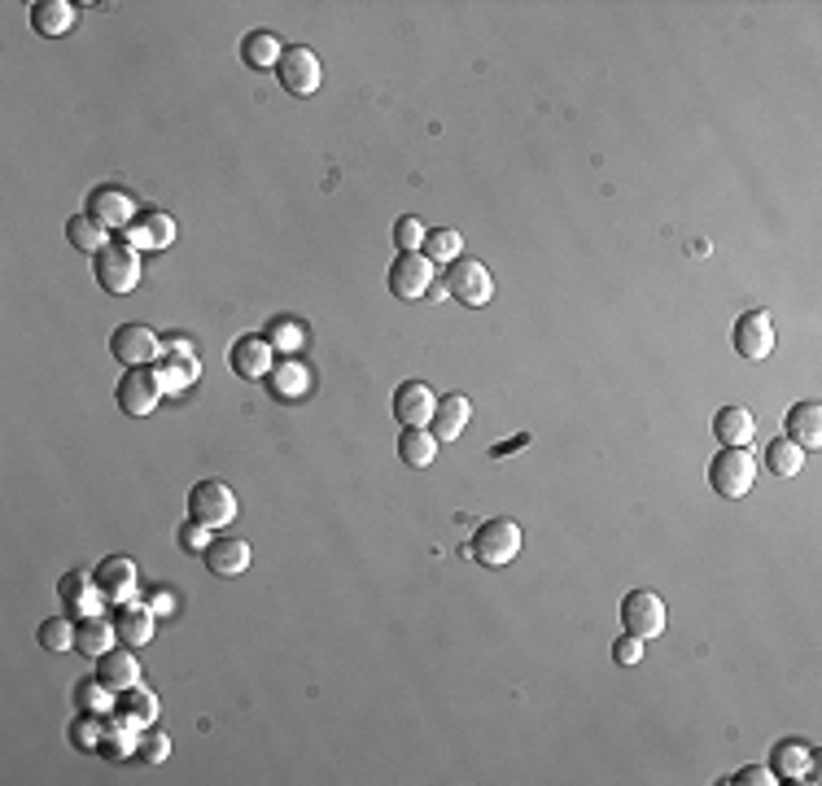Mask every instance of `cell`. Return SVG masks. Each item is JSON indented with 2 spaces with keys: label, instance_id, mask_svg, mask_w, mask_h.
<instances>
[{
  "label": "cell",
  "instance_id": "6da1fadb",
  "mask_svg": "<svg viewBox=\"0 0 822 786\" xmlns=\"http://www.w3.org/2000/svg\"><path fill=\"white\" fill-rule=\"evenodd\" d=\"M464 559H477L481 568H508L521 555V524L517 521H486L472 542L459 551Z\"/></svg>",
  "mask_w": 822,
  "mask_h": 786
},
{
  "label": "cell",
  "instance_id": "7a4b0ae2",
  "mask_svg": "<svg viewBox=\"0 0 822 786\" xmlns=\"http://www.w3.org/2000/svg\"><path fill=\"white\" fill-rule=\"evenodd\" d=\"M92 275H96V284H101L105 293H114V297L132 293V289L141 284V250L127 245V241L96 250V254H92Z\"/></svg>",
  "mask_w": 822,
  "mask_h": 786
},
{
  "label": "cell",
  "instance_id": "3957f363",
  "mask_svg": "<svg viewBox=\"0 0 822 786\" xmlns=\"http://www.w3.org/2000/svg\"><path fill=\"white\" fill-rule=\"evenodd\" d=\"M757 481V459L748 454V446H722L718 459L709 463V485L718 499H743Z\"/></svg>",
  "mask_w": 822,
  "mask_h": 786
},
{
  "label": "cell",
  "instance_id": "277c9868",
  "mask_svg": "<svg viewBox=\"0 0 822 786\" xmlns=\"http://www.w3.org/2000/svg\"><path fill=\"white\" fill-rule=\"evenodd\" d=\"M188 521L210 524V528H228L237 521V494L223 481H197L188 490Z\"/></svg>",
  "mask_w": 822,
  "mask_h": 786
},
{
  "label": "cell",
  "instance_id": "5b68a950",
  "mask_svg": "<svg viewBox=\"0 0 822 786\" xmlns=\"http://www.w3.org/2000/svg\"><path fill=\"white\" fill-rule=\"evenodd\" d=\"M163 402V380L154 367H127L123 380H118V407L123 416L141 420V416H154V407Z\"/></svg>",
  "mask_w": 822,
  "mask_h": 786
},
{
  "label": "cell",
  "instance_id": "8992f818",
  "mask_svg": "<svg viewBox=\"0 0 822 786\" xmlns=\"http://www.w3.org/2000/svg\"><path fill=\"white\" fill-rule=\"evenodd\" d=\"M110 354H114L123 367H149V363H158V354H163V337H158L149 324H118L114 337H110Z\"/></svg>",
  "mask_w": 822,
  "mask_h": 786
},
{
  "label": "cell",
  "instance_id": "52a82bcc",
  "mask_svg": "<svg viewBox=\"0 0 822 786\" xmlns=\"http://www.w3.org/2000/svg\"><path fill=\"white\" fill-rule=\"evenodd\" d=\"M275 80H280V87L289 96H315L320 84H324V71H320V57L311 49L293 44V49H284V57L275 66Z\"/></svg>",
  "mask_w": 822,
  "mask_h": 786
},
{
  "label": "cell",
  "instance_id": "ba28073f",
  "mask_svg": "<svg viewBox=\"0 0 822 786\" xmlns=\"http://www.w3.org/2000/svg\"><path fill=\"white\" fill-rule=\"evenodd\" d=\"M622 629L635 638H660L665 633V599L656 590H631L622 599Z\"/></svg>",
  "mask_w": 822,
  "mask_h": 786
},
{
  "label": "cell",
  "instance_id": "9c48e42d",
  "mask_svg": "<svg viewBox=\"0 0 822 786\" xmlns=\"http://www.w3.org/2000/svg\"><path fill=\"white\" fill-rule=\"evenodd\" d=\"M447 293L464 306H486L495 297V280L477 259H456L447 266Z\"/></svg>",
  "mask_w": 822,
  "mask_h": 786
},
{
  "label": "cell",
  "instance_id": "30bf717a",
  "mask_svg": "<svg viewBox=\"0 0 822 786\" xmlns=\"http://www.w3.org/2000/svg\"><path fill=\"white\" fill-rule=\"evenodd\" d=\"M385 284H389L394 297L416 302V297H425L434 289V262L425 259V254H398V259L389 262Z\"/></svg>",
  "mask_w": 822,
  "mask_h": 786
},
{
  "label": "cell",
  "instance_id": "8fae6325",
  "mask_svg": "<svg viewBox=\"0 0 822 786\" xmlns=\"http://www.w3.org/2000/svg\"><path fill=\"white\" fill-rule=\"evenodd\" d=\"M84 214H92L105 232H127L132 228V219L141 214L136 210V201L123 192V188H114V184H101V188H92L89 192V210Z\"/></svg>",
  "mask_w": 822,
  "mask_h": 786
},
{
  "label": "cell",
  "instance_id": "7c38bea8",
  "mask_svg": "<svg viewBox=\"0 0 822 786\" xmlns=\"http://www.w3.org/2000/svg\"><path fill=\"white\" fill-rule=\"evenodd\" d=\"M731 342H735V354L748 358V363L770 358V354H774V319H770L766 311H748V315H739V319H735Z\"/></svg>",
  "mask_w": 822,
  "mask_h": 786
},
{
  "label": "cell",
  "instance_id": "4fadbf2b",
  "mask_svg": "<svg viewBox=\"0 0 822 786\" xmlns=\"http://www.w3.org/2000/svg\"><path fill=\"white\" fill-rule=\"evenodd\" d=\"M434 407H438V394H434L425 380H403V385L394 389V420H398L403 429H429Z\"/></svg>",
  "mask_w": 822,
  "mask_h": 786
},
{
  "label": "cell",
  "instance_id": "5bb4252c",
  "mask_svg": "<svg viewBox=\"0 0 822 786\" xmlns=\"http://www.w3.org/2000/svg\"><path fill=\"white\" fill-rule=\"evenodd\" d=\"M58 599H62V611H66L71 620H84V616H96V611L105 608V595L96 590V577L84 573V568L66 573V577L58 581Z\"/></svg>",
  "mask_w": 822,
  "mask_h": 786
},
{
  "label": "cell",
  "instance_id": "9a60e30c",
  "mask_svg": "<svg viewBox=\"0 0 822 786\" xmlns=\"http://www.w3.org/2000/svg\"><path fill=\"white\" fill-rule=\"evenodd\" d=\"M228 367L241 376V380H268L275 367V349L268 337H237L232 349H228Z\"/></svg>",
  "mask_w": 822,
  "mask_h": 786
},
{
  "label": "cell",
  "instance_id": "2e32d148",
  "mask_svg": "<svg viewBox=\"0 0 822 786\" xmlns=\"http://www.w3.org/2000/svg\"><path fill=\"white\" fill-rule=\"evenodd\" d=\"M96 590L105 595V604H132L136 599V564L127 555H110L96 564Z\"/></svg>",
  "mask_w": 822,
  "mask_h": 786
},
{
  "label": "cell",
  "instance_id": "e0dca14e",
  "mask_svg": "<svg viewBox=\"0 0 822 786\" xmlns=\"http://www.w3.org/2000/svg\"><path fill=\"white\" fill-rule=\"evenodd\" d=\"M154 371H158V380H163V394H184V389L197 385V376H201V358H197L193 349L167 346L163 354H158Z\"/></svg>",
  "mask_w": 822,
  "mask_h": 786
},
{
  "label": "cell",
  "instance_id": "ac0fdd59",
  "mask_svg": "<svg viewBox=\"0 0 822 786\" xmlns=\"http://www.w3.org/2000/svg\"><path fill=\"white\" fill-rule=\"evenodd\" d=\"M127 245L136 250H167L176 245V219L167 210H141L127 228Z\"/></svg>",
  "mask_w": 822,
  "mask_h": 786
},
{
  "label": "cell",
  "instance_id": "d6986e66",
  "mask_svg": "<svg viewBox=\"0 0 822 786\" xmlns=\"http://www.w3.org/2000/svg\"><path fill=\"white\" fill-rule=\"evenodd\" d=\"M96 678L118 695V691H127V687H141V660L132 656L127 642H118V647H110V651L96 660Z\"/></svg>",
  "mask_w": 822,
  "mask_h": 786
},
{
  "label": "cell",
  "instance_id": "ffe728a7",
  "mask_svg": "<svg viewBox=\"0 0 822 786\" xmlns=\"http://www.w3.org/2000/svg\"><path fill=\"white\" fill-rule=\"evenodd\" d=\"M75 22H80V9H75L71 0H35V4H31V27H35V35H44V40L71 35Z\"/></svg>",
  "mask_w": 822,
  "mask_h": 786
},
{
  "label": "cell",
  "instance_id": "44dd1931",
  "mask_svg": "<svg viewBox=\"0 0 822 786\" xmlns=\"http://www.w3.org/2000/svg\"><path fill=\"white\" fill-rule=\"evenodd\" d=\"M201 559H206V568H210L215 577H241V573L250 568V542L223 533V537H215V542L206 546Z\"/></svg>",
  "mask_w": 822,
  "mask_h": 786
},
{
  "label": "cell",
  "instance_id": "7402d4cb",
  "mask_svg": "<svg viewBox=\"0 0 822 786\" xmlns=\"http://www.w3.org/2000/svg\"><path fill=\"white\" fill-rule=\"evenodd\" d=\"M110 647H118V629H114V620H105L101 611H96V616H84V620H75V651H80V656L101 660Z\"/></svg>",
  "mask_w": 822,
  "mask_h": 786
},
{
  "label": "cell",
  "instance_id": "603a6c76",
  "mask_svg": "<svg viewBox=\"0 0 822 786\" xmlns=\"http://www.w3.org/2000/svg\"><path fill=\"white\" fill-rule=\"evenodd\" d=\"M154 611L145 608L141 599H132V604H118V611H114V629H118V642H127V647H145V642H154Z\"/></svg>",
  "mask_w": 822,
  "mask_h": 786
},
{
  "label": "cell",
  "instance_id": "cb8c5ba5",
  "mask_svg": "<svg viewBox=\"0 0 822 786\" xmlns=\"http://www.w3.org/2000/svg\"><path fill=\"white\" fill-rule=\"evenodd\" d=\"M783 429H788V441H797L801 450H819L822 446V407L819 402H797L788 416H783Z\"/></svg>",
  "mask_w": 822,
  "mask_h": 786
},
{
  "label": "cell",
  "instance_id": "d4e9b609",
  "mask_svg": "<svg viewBox=\"0 0 822 786\" xmlns=\"http://www.w3.org/2000/svg\"><path fill=\"white\" fill-rule=\"evenodd\" d=\"M114 716L127 721V725H136V730H149L158 721V695L145 691V687H127V691H118V699H114Z\"/></svg>",
  "mask_w": 822,
  "mask_h": 786
},
{
  "label": "cell",
  "instance_id": "484cf974",
  "mask_svg": "<svg viewBox=\"0 0 822 786\" xmlns=\"http://www.w3.org/2000/svg\"><path fill=\"white\" fill-rule=\"evenodd\" d=\"M770 774L783 783V778H810L814 783V761H810V747L801 738H783L770 756Z\"/></svg>",
  "mask_w": 822,
  "mask_h": 786
},
{
  "label": "cell",
  "instance_id": "4316f807",
  "mask_svg": "<svg viewBox=\"0 0 822 786\" xmlns=\"http://www.w3.org/2000/svg\"><path fill=\"white\" fill-rule=\"evenodd\" d=\"M468 416H472V402H468L464 394H447V398H438L429 429H434L438 441H456V437L464 433V425H468Z\"/></svg>",
  "mask_w": 822,
  "mask_h": 786
},
{
  "label": "cell",
  "instance_id": "83f0119b",
  "mask_svg": "<svg viewBox=\"0 0 822 786\" xmlns=\"http://www.w3.org/2000/svg\"><path fill=\"white\" fill-rule=\"evenodd\" d=\"M280 57H284V40H280L275 31H250V35L241 40V62H246L250 71H275Z\"/></svg>",
  "mask_w": 822,
  "mask_h": 786
},
{
  "label": "cell",
  "instance_id": "f1b7e54d",
  "mask_svg": "<svg viewBox=\"0 0 822 786\" xmlns=\"http://www.w3.org/2000/svg\"><path fill=\"white\" fill-rule=\"evenodd\" d=\"M268 385H272V394L280 402H298V398L311 389V371H306L298 358H275Z\"/></svg>",
  "mask_w": 822,
  "mask_h": 786
},
{
  "label": "cell",
  "instance_id": "f546056e",
  "mask_svg": "<svg viewBox=\"0 0 822 786\" xmlns=\"http://www.w3.org/2000/svg\"><path fill=\"white\" fill-rule=\"evenodd\" d=\"M761 463H766L774 476H797V472L805 468V450H801L797 441H788V437H774V441H766Z\"/></svg>",
  "mask_w": 822,
  "mask_h": 786
},
{
  "label": "cell",
  "instance_id": "4dcf8cb0",
  "mask_svg": "<svg viewBox=\"0 0 822 786\" xmlns=\"http://www.w3.org/2000/svg\"><path fill=\"white\" fill-rule=\"evenodd\" d=\"M752 433H757V425H752V416H748L743 407H722V411L714 416V437H718L722 446H748Z\"/></svg>",
  "mask_w": 822,
  "mask_h": 786
},
{
  "label": "cell",
  "instance_id": "1f68e13d",
  "mask_svg": "<svg viewBox=\"0 0 822 786\" xmlns=\"http://www.w3.org/2000/svg\"><path fill=\"white\" fill-rule=\"evenodd\" d=\"M398 459L412 468H429L438 459V437L429 429H403L398 433Z\"/></svg>",
  "mask_w": 822,
  "mask_h": 786
},
{
  "label": "cell",
  "instance_id": "d6a6232c",
  "mask_svg": "<svg viewBox=\"0 0 822 786\" xmlns=\"http://www.w3.org/2000/svg\"><path fill=\"white\" fill-rule=\"evenodd\" d=\"M420 254L429 262H443V266H451L456 259H464V237H459L456 228H434V232H425V245H420Z\"/></svg>",
  "mask_w": 822,
  "mask_h": 786
},
{
  "label": "cell",
  "instance_id": "836d02e7",
  "mask_svg": "<svg viewBox=\"0 0 822 786\" xmlns=\"http://www.w3.org/2000/svg\"><path fill=\"white\" fill-rule=\"evenodd\" d=\"M66 241H71L80 254H96V250L110 245V241H105V228H101L92 214H75V219L66 223Z\"/></svg>",
  "mask_w": 822,
  "mask_h": 786
},
{
  "label": "cell",
  "instance_id": "e575fe53",
  "mask_svg": "<svg viewBox=\"0 0 822 786\" xmlns=\"http://www.w3.org/2000/svg\"><path fill=\"white\" fill-rule=\"evenodd\" d=\"M114 691L101 682V678H84L80 687H75V708L80 712H89V716H110L114 712Z\"/></svg>",
  "mask_w": 822,
  "mask_h": 786
},
{
  "label": "cell",
  "instance_id": "d590c367",
  "mask_svg": "<svg viewBox=\"0 0 822 786\" xmlns=\"http://www.w3.org/2000/svg\"><path fill=\"white\" fill-rule=\"evenodd\" d=\"M40 647L44 651H75V620L62 611V616H49L40 625Z\"/></svg>",
  "mask_w": 822,
  "mask_h": 786
},
{
  "label": "cell",
  "instance_id": "8d00e7d4",
  "mask_svg": "<svg viewBox=\"0 0 822 786\" xmlns=\"http://www.w3.org/2000/svg\"><path fill=\"white\" fill-rule=\"evenodd\" d=\"M136 747H141L136 725H127V721H118V716H114V730H110V734H101V756L123 761V756H132Z\"/></svg>",
  "mask_w": 822,
  "mask_h": 786
},
{
  "label": "cell",
  "instance_id": "74e56055",
  "mask_svg": "<svg viewBox=\"0 0 822 786\" xmlns=\"http://www.w3.org/2000/svg\"><path fill=\"white\" fill-rule=\"evenodd\" d=\"M263 337H268V342H272V349H280V354H298V349H302V342H306V328H302L298 319H272Z\"/></svg>",
  "mask_w": 822,
  "mask_h": 786
},
{
  "label": "cell",
  "instance_id": "f35d334b",
  "mask_svg": "<svg viewBox=\"0 0 822 786\" xmlns=\"http://www.w3.org/2000/svg\"><path fill=\"white\" fill-rule=\"evenodd\" d=\"M394 245H398V254H420V245H425V228H420L416 214H403V219L394 223Z\"/></svg>",
  "mask_w": 822,
  "mask_h": 786
},
{
  "label": "cell",
  "instance_id": "ab89813d",
  "mask_svg": "<svg viewBox=\"0 0 822 786\" xmlns=\"http://www.w3.org/2000/svg\"><path fill=\"white\" fill-rule=\"evenodd\" d=\"M136 756H141V761H149V765H163V761L171 756V734H163V730H145V734H141Z\"/></svg>",
  "mask_w": 822,
  "mask_h": 786
},
{
  "label": "cell",
  "instance_id": "60d3db41",
  "mask_svg": "<svg viewBox=\"0 0 822 786\" xmlns=\"http://www.w3.org/2000/svg\"><path fill=\"white\" fill-rule=\"evenodd\" d=\"M101 725H96V716H89V712H80L75 721H71V738H75V747L80 752H101Z\"/></svg>",
  "mask_w": 822,
  "mask_h": 786
},
{
  "label": "cell",
  "instance_id": "b9f144b4",
  "mask_svg": "<svg viewBox=\"0 0 822 786\" xmlns=\"http://www.w3.org/2000/svg\"><path fill=\"white\" fill-rule=\"evenodd\" d=\"M176 542H180V551H184V555H206V546H210L215 537H210V524L188 521V524H184V528H180V537H176Z\"/></svg>",
  "mask_w": 822,
  "mask_h": 786
},
{
  "label": "cell",
  "instance_id": "7bdbcfd3",
  "mask_svg": "<svg viewBox=\"0 0 822 786\" xmlns=\"http://www.w3.org/2000/svg\"><path fill=\"white\" fill-rule=\"evenodd\" d=\"M613 660H617V664H639V660H643V638H635V633H622V638L613 642Z\"/></svg>",
  "mask_w": 822,
  "mask_h": 786
},
{
  "label": "cell",
  "instance_id": "ee69618b",
  "mask_svg": "<svg viewBox=\"0 0 822 786\" xmlns=\"http://www.w3.org/2000/svg\"><path fill=\"white\" fill-rule=\"evenodd\" d=\"M731 783H739V786H774L779 778L770 774V765H743Z\"/></svg>",
  "mask_w": 822,
  "mask_h": 786
},
{
  "label": "cell",
  "instance_id": "f6af8a7d",
  "mask_svg": "<svg viewBox=\"0 0 822 786\" xmlns=\"http://www.w3.org/2000/svg\"><path fill=\"white\" fill-rule=\"evenodd\" d=\"M145 608L154 611V616H171V611H176V595H171V590H154V595L145 599Z\"/></svg>",
  "mask_w": 822,
  "mask_h": 786
},
{
  "label": "cell",
  "instance_id": "bcb514c9",
  "mask_svg": "<svg viewBox=\"0 0 822 786\" xmlns=\"http://www.w3.org/2000/svg\"><path fill=\"white\" fill-rule=\"evenodd\" d=\"M526 441H530V437L521 433V437H512V441H503V446H495V450H490V454H495V459H499V454H508V450H517V446H526Z\"/></svg>",
  "mask_w": 822,
  "mask_h": 786
}]
</instances>
